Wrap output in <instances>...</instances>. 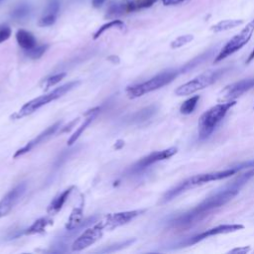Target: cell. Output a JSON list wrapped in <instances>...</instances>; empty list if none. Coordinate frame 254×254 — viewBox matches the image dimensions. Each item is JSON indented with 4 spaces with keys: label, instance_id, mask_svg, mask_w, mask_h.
<instances>
[{
    "label": "cell",
    "instance_id": "44dd1931",
    "mask_svg": "<svg viewBox=\"0 0 254 254\" xmlns=\"http://www.w3.org/2000/svg\"><path fill=\"white\" fill-rule=\"evenodd\" d=\"M52 223V220L47 218V217H41L37 219L31 226L28 227V229L25 231L26 234L32 235V234H38V233H43L46 229V227Z\"/></svg>",
    "mask_w": 254,
    "mask_h": 254
},
{
    "label": "cell",
    "instance_id": "ffe728a7",
    "mask_svg": "<svg viewBox=\"0 0 254 254\" xmlns=\"http://www.w3.org/2000/svg\"><path fill=\"white\" fill-rule=\"evenodd\" d=\"M124 13H127L126 3L123 0H114L108 6L105 17L109 18V19L110 18H115V17L123 15Z\"/></svg>",
    "mask_w": 254,
    "mask_h": 254
},
{
    "label": "cell",
    "instance_id": "2e32d148",
    "mask_svg": "<svg viewBox=\"0 0 254 254\" xmlns=\"http://www.w3.org/2000/svg\"><path fill=\"white\" fill-rule=\"evenodd\" d=\"M73 189H74V187L71 186V187L67 188L66 190H63L60 194H58V195L50 202V204L48 205L47 212H48L49 214H56V213H58V212L62 209V207L64 206V202L66 201L67 197L69 196V194L71 193V191H72Z\"/></svg>",
    "mask_w": 254,
    "mask_h": 254
},
{
    "label": "cell",
    "instance_id": "6da1fadb",
    "mask_svg": "<svg viewBox=\"0 0 254 254\" xmlns=\"http://www.w3.org/2000/svg\"><path fill=\"white\" fill-rule=\"evenodd\" d=\"M254 177V167H252L246 173L241 174L237 178H235L232 182L226 185L222 190L215 191L210 194L206 198H204L201 202H199L193 208L174 217L170 220V225L174 228H187L190 227L207 215H209L213 210L221 207L228 201H230L237 193L239 190L251 179Z\"/></svg>",
    "mask_w": 254,
    "mask_h": 254
},
{
    "label": "cell",
    "instance_id": "f546056e",
    "mask_svg": "<svg viewBox=\"0 0 254 254\" xmlns=\"http://www.w3.org/2000/svg\"><path fill=\"white\" fill-rule=\"evenodd\" d=\"M11 28L8 25H1L0 26V44L7 41L11 36Z\"/></svg>",
    "mask_w": 254,
    "mask_h": 254
},
{
    "label": "cell",
    "instance_id": "e0dca14e",
    "mask_svg": "<svg viewBox=\"0 0 254 254\" xmlns=\"http://www.w3.org/2000/svg\"><path fill=\"white\" fill-rule=\"evenodd\" d=\"M16 40H17L19 46L26 51L31 50L37 46V41H36V38L34 37V35L32 33H30L29 31H26L23 29H20L17 31Z\"/></svg>",
    "mask_w": 254,
    "mask_h": 254
},
{
    "label": "cell",
    "instance_id": "9c48e42d",
    "mask_svg": "<svg viewBox=\"0 0 254 254\" xmlns=\"http://www.w3.org/2000/svg\"><path fill=\"white\" fill-rule=\"evenodd\" d=\"M252 87H254V77L241 79L226 85L220 93V99L224 101L235 100L237 97L241 96Z\"/></svg>",
    "mask_w": 254,
    "mask_h": 254
},
{
    "label": "cell",
    "instance_id": "d590c367",
    "mask_svg": "<svg viewBox=\"0 0 254 254\" xmlns=\"http://www.w3.org/2000/svg\"><path fill=\"white\" fill-rule=\"evenodd\" d=\"M253 60H254V48H253L252 52L250 53V55L248 56V58H247V60H246V64H250Z\"/></svg>",
    "mask_w": 254,
    "mask_h": 254
},
{
    "label": "cell",
    "instance_id": "4dcf8cb0",
    "mask_svg": "<svg viewBox=\"0 0 254 254\" xmlns=\"http://www.w3.org/2000/svg\"><path fill=\"white\" fill-rule=\"evenodd\" d=\"M59 9H60V3L57 0H54L47 7L46 13H51V14H56L57 15V13L59 12Z\"/></svg>",
    "mask_w": 254,
    "mask_h": 254
},
{
    "label": "cell",
    "instance_id": "5b68a950",
    "mask_svg": "<svg viewBox=\"0 0 254 254\" xmlns=\"http://www.w3.org/2000/svg\"><path fill=\"white\" fill-rule=\"evenodd\" d=\"M78 83H79V81H69L67 83H64V84L55 88L53 91H51V92H49L47 94L41 95L39 97H36V98L28 101L27 103H25L20 108V110L18 112L13 114L11 116V118L20 119L22 117H25V116H28V115L34 113L36 110H38L42 106H44V105L48 104L49 102H52V101L60 98L64 93H66L67 91H69L73 87H75Z\"/></svg>",
    "mask_w": 254,
    "mask_h": 254
},
{
    "label": "cell",
    "instance_id": "4fadbf2b",
    "mask_svg": "<svg viewBox=\"0 0 254 254\" xmlns=\"http://www.w3.org/2000/svg\"><path fill=\"white\" fill-rule=\"evenodd\" d=\"M244 226L242 224H221V225H217L215 227L209 228L203 232H200L194 236H192L191 238H190L187 242L188 245H192L195 243H198L210 236H214V235H218V234H225V233H230V232H235L237 230H241L243 229Z\"/></svg>",
    "mask_w": 254,
    "mask_h": 254
},
{
    "label": "cell",
    "instance_id": "ba28073f",
    "mask_svg": "<svg viewBox=\"0 0 254 254\" xmlns=\"http://www.w3.org/2000/svg\"><path fill=\"white\" fill-rule=\"evenodd\" d=\"M104 226L102 222H97L93 226L86 228L79 236L75 238V240L71 244L72 251H81L88 246L94 244L97 240H99L102 236Z\"/></svg>",
    "mask_w": 254,
    "mask_h": 254
},
{
    "label": "cell",
    "instance_id": "1f68e13d",
    "mask_svg": "<svg viewBox=\"0 0 254 254\" xmlns=\"http://www.w3.org/2000/svg\"><path fill=\"white\" fill-rule=\"evenodd\" d=\"M162 2L165 6H171V5H178L182 2H185V0H162Z\"/></svg>",
    "mask_w": 254,
    "mask_h": 254
},
{
    "label": "cell",
    "instance_id": "484cf974",
    "mask_svg": "<svg viewBox=\"0 0 254 254\" xmlns=\"http://www.w3.org/2000/svg\"><path fill=\"white\" fill-rule=\"evenodd\" d=\"M193 40V36L190 34H187V35H183V36H179L178 38H176L172 43H171V48L172 49H179L182 48L183 46L190 43Z\"/></svg>",
    "mask_w": 254,
    "mask_h": 254
},
{
    "label": "cell",
    "instance_id": "4316f807",
    "mask_svg": "<svg viewBox=\"0 0 254 254\" xmlns=\"http://www.w3.org/2000/svg\"><path fill=\"white\" fill-rule=\"evenodd\" d=\"M48 49V45H43V46H36L31 50L27 51V56L31 59H39L41 58L45 52Z\"/></svg>",
    "mask_w": 254,
    "mask_h": 254
},
{
    "label": "cell",
    "instance_id": "7c38bea8",
    "mask_svg": "<svg viewBox=\"0 0 254 254\" xmlns=\"http://www.w3.org/2000/svg\"><path fill=\"white\" fill-rule=\"evenodd\" d=\"M145 210L140 209V210H130V211H122V212H117V213H110L105 216V218L101 221L104 229H113L118 226L124 225L131 220H133L135 217L143 213Z\"/></svg>",
    "mask_w": 254,
    "mask_h": 254
},
{
    "label": "cell",
    "instance_id": "3957f363",
    "mask_svg": "<svg viewBox=\"0 0 254 254\" xmlns=\"http://www.w3.org/2000/svg\"><path fill=\"white\" fill-rule=\"evenodd\" d=\"M237 102L230 100L224 103H218L208 110H206L198 120V137L199 139L207 138L218 125V123L224 118L227 111L233 107Z\"/></svg>",
    "mask_w": 254,
    "mask_h": 254
},
{
    "label": "cell",
    "instance_id": "603a6c76",
    "mask_svg": "<svg viewBox=\"0 0 254 254\" xmlns=\"http://www.w3.org/2000/svg\"><path fill=\"white\" fill-rule=\"evenodd\" d=\"M31 13V5L29 3H20L12 11L11 17L15 20L26 19Z\"/></svg>",
    "mask_w": 254,
    "mask_h": 254
},
{
    "label": "cell",
    "instance_id": "30bf717a",
    "mask_svg": "<svg viewBox=\"0 0 254 254\" xmlns=\"http://www.w3.org/2000/svg\"><path fill=\"white\" fill-rule=\"evenodd\" d=\"M27 185L25 182H23L3 196V198L0 200V218L5 216L12 210V208L17 204V202L25 193Z\"/></svg>",
    "mask_w": 254,
    "mask_h": 254
},
{
    "label": "cell",
    "instance_id": "5bb4252c",
    "mask_svg": "<svg viewBox=\"0 0 254 254\" xmlns=\"http://www.w3.org/2000/svg\"><path fill=\"white\" fill-rule=\"evenodd\" d=\"M62 124V121H58L55 124H53L52 126L48 127L45 131H43L41 134H39L36 138H34L33 140H31L30 142H28L24 147H22L21 149H19L18 151H16V153L14 154V158H18L26 153H28L29 151H31L33 148H35L36 146H38L39 144L43 143L44 141H46L48 138H50L52 135H54L56 133V131L60 128Z\"/></svg>",
    "mask_w": 254,
    "mask_h": 254
},
{
    "label": "cell",
    "instance_id": "7a4b0ae2",
    "mask_svg": "<svg viewBox=\"0 0 254 254\" xmlns=\"http://www.w3.org/2000/svg\"><path fill=\"white\" fill-rule=\"evenodd\" d=\"M249 167H254V161L247 162V163L241 164L239 166L232 167V168H229V169H225V170H222V171H216V172H210V173H205V174H199V175H195V176H192L190 178H188L187 180L179 183L177 186H175L174 188H172L169 190H167L164 193V195L162 196L161 202H163V203L168 202V201L172 200L173 198H175L176 196H178L179 194L185 192L188 190H190V189L202 186V185L207 184L209 182L223 180V179L228 178V177H230L232 175H235L236 173H238L242 169L249 168Z\"/></svg>",
    "mask_w": 254,
    "mask_h": 254
},
{
    "label": "cell",
    "instance_id": "8d00e7d4",
    "mask_svg": "<svg viewBox=\"0 0 254 254\" xmlns=\"http://www.w3.org/2000/svg\"><path fill=\"white\" fill-rule=\"evenodd\" d=\"M124 145V141L123 140H118L116 143H115V149H120L122 146Z\"/></svg>",
    "mask_w": 254,
    "mask_h": 254
},
{
    "label": "cell",
    "instance_id": "d4e9b609",
    "mask_svg": "<svg viewBox=\"0 0 254 254\" xmlns=\"http://www.w3.org/2000/svg\"><path fill=\"white\" fill-rule=\"evenodd\" d=\"M124 27V23L121 21V20H112L104 25H102L93 35V39L96 40L98 39L106 30H109L111 28H119V29H122Z\"/></svg>",
    "mask_w": 254,
    "mask_h": 254
},
{
    "label": "cell",
    "instance_id": "836d02e7",
    "mask_svg": "<svg viewBox=\"0 0 254 254\" xmlns=\"http://www.w3.org/2000/svg\"><path fill=\"white\" fill-rule=\"evenodd\" d=\"M78 121V118H76V119H73L71 122H69V124L68 125H66L64 128H63V130L61 131V133H64V132H68L71 128H72V126L76 123Z\"/></svg>",
    "mask_w": 254,
    "mask_h": 254
},
{
    "label": "cell",
    "instance_id": "74e56055",
    "mask_svg": "<svg viewBox=\"0 0 254 254\" xmlns=\"http://www.w3.org/2000/svg\"><path fill=\"white\" fill-rule=\"evenodd\" d=\"M108 60H109V61H112L114 64H115V63H116V64L119 63V59H118L117 57H115V56H110V57L108 58Z\"/></svg>",
    "mask_w": 254,
    "mask_h": 254
},
{
    "label": "cell",
    "instance_id": "8fae6325",
    "mask_svg": "<svg viewBox=\"0 0 254 254\" xmlns=\"http://www.w3.org/2000/svg\"><path fill=\"white\" fill-rule=\"evenodd\" d=\"M177 152H178V149L176 147H171V148H168V149H165L162 151H155V152L147 155L146 157L142 158L141 160H139L132 167V170L134 172L142 171L157 162L164 161V160H167V159L173 157Z\"/></svg>",
    "mask_w": 254,
    "mask_h": 254
},
{
    "label": "cell",
    "instance_id": "f1b7e54d",
    "mask_svg": "<svg viewBox=\"0 0 254 254\" xmlns=\"http://www.w3.org/2000/svg\"><path fill=\"white\" fill-rule=\"evenodd\" d=\"M65 75H66L65 72H60V73H57V74H55V75H52L51 77H49L48 79H46V83H45L46 88H49V87H51V86L56 85V84L59 83Z\"/></svg>",
    "mask_w": 254,
    "mask_h": 254
},
{
    "label": "cell",
    "instance_id": "277c9868",
    "mask_svg": "<svg viewBox=\"0 0 254 254\" xmlns=\"http://www.w3.org/2000/svg\"><path fill=\"white\" fill-rule=\"evenodd\" d=\"M181 70L179 69H169L158 73L147 81L128 86L126 89V93L129 98H137L146 93L159 89L169 83H171L179 74Z\"/></svg>",
    "mask_w": 254,
    "mask_h": 254
},
{
    "label": "cell",
    "instance_id": "8992f818",
    "mask_svg": "<svg viewBox=\"0 0 254 254\" xmlns=\"http://www.w3.org/2000/svg\"><path fill=\"white\" fill-rule=\"evenodd\" d=\"M226 70V68H219L215 70H207L191 80L184 83L183 85L179 86L176 90L175 93L178 96H186V95H190L200 89H203L212 83H214L220 76L221 74Z\"/></svg>",
    "mask_w": 254,
    "mask_h": 254
},
{
    "label": "cell",
    "instance_id": "9a60e30c",
    "mask_svg": "<svg viewBox=\"0 0 254 254\" xmlns=\"http://www.w3.org/2000/svg\"><path fill=\"white\" fill-rule=\"evenodd\" d=\"M82 218H83L82 205L74 207L68 216V219L65 224V229L67 231H72L75 229H80L82 226H86L88 224L96 222V216L89 217L84 221L82 220Z\"/></svg>",
    "mask_w": 254,
    "mask_h": 254
},
{
    "label": "cell",
    "instance_id": "f35d334b",
    "mask_svg": "<svg viewBox=\"0 0 254 254\" xmlns=\"http://www.w3.org/2000/svg\"><path fill=\"white\" fill-rule=\"evenodd\" d=\"M185 1H189V0H185Z\"/></svg>",
    "mask_w": 254,
    "mask_h": 254
},
{
    "label": "cell",
    "instance_id": "52a82bcc",
    "mask_svg": "<svg viewBox=\"0 0 254 254\" xmlns=\"http://www.w3.org/2000/svg\"><path fill=\"white\" fill-rule=\"evenodd\" d=\"M254 32V19L251 20L246 26L235 36H233L220 50L217 56L214 59V64L221 62L222 60L226 59L227 57L231 56L235 52L239 51L242 47H244L249 40L251 39Z\"/></svg>",
    "mask_w": 254,
    "mask_h": 254
},
{
    "label": "cell",
    "instance_id": "d6a6232c",
    "mask_svg": "<svg viewBox=\"0 0 254 254\" xmlns=\"http://www.w3.org/2000/svg\"><path fill=\"white\" fill-rule=\"evenodd\" d=\"M250 250V247H240V248H234L230 250V253H247Z\"/></svg>",
    "mask_w": 254,
    "mask_h": 254
},
{
    "label": "cell",
    "instance_id": "d6986e66",
    "mask_svg": "<svg viewBox=\"0 0 254 254\" xmlns=\"http://www.w3.org/2000/svg\"><path fill=\"white\" fill-rule=\"evenodd\" d=\"M157 111V107L155 105H150L141 109L140 111L135 112L130 116V122L132 123H140L150 119Z\"/></svg>",
    "mask_w": 254,
    "mask_h": 254
},
{
    "label": "cell",
    "instance_id": "83f0119b",
    "mask_svg": "<svg viewBox=\"0 0 254 254\" xmlns=\"http://www.w3.org/2000/svg\"><path fill=\"white\" fill-rule=\"evenodd\" d=\"M56 18L57 15L56 14H51V13H46L45 16H43L40 21H39V25L41 27H48L53 25L56 22Z\"/></svg>",
    "mask_w": 254,
    "mask_h": 254
},
{
    "label": "cell",
    "instance_id": "ac0fdd59",
    "mask_svg": "<svg viewBox=\"0 0 254 254\" xmlns=\"http://www.w3.org/2000/svg\"><path fill=\"white\" fill-rule=\"evenodd\" d=\"M243 20L241 19H227V20H221L219 22H217L216 24H214L213 26H211L210 30L214 33H220V32H224V31H228L231 29H234L238 26H240L241 24H243Z\"/></svg>",
    "mask_w": 254,
    "mask_h": 254
},
{
    "label": "cell",
    "instance_id": "7402d4cb",
    "mask_svg": "<svg viewBox=\"0 0 254 254\" xmlns=\"http://www.w3.org/2000/svg\"><path fill=\"white\" fill-rule=\"evenodd\" d=\"M96 113L97 112H94V113H91V114H89V116L83 121V123L76 129V131L69 137V139L67 140V145L68 146H70V145H72L73 143H75V141L79 138V136L83 133V131L89 126V124L93 121V119L95 118V116H96Z\"/></svg>",
    "mask_w": 254,
    "mask_h": 254
},
{
    "label": "cell",
    "instance_id": "e575fe53",
    "mask_svg": "<svg viewBox=\"0 0 254 254\" xmlns=\"http://www.w3.org/2000/svg\"><path fill=\"white\" fill-rule=\"evenodd\" d=\"M106 0H92V6L95 8H98L100 6H102V4L105 2Z\"/></svg>",
    "mask_w": 254,
    "mask_h": 254
},
{
    "label": "cell",
    "instance_id": "cb8c5ba5",
    "mask_svg": "<svg viewBox=\"0 0 254 254\" xmlns=\"http://www.w3.org/2000/svg\"><path fill=\"white\" fill-rule=\"evenodd\" d=\"M199 100V95H193L190 98L185 100L180 107V111L182 114H190L196 107Z\"/></svg>",
    "mask_w": 254,
    "mask_h": 254
}]
</instances>
